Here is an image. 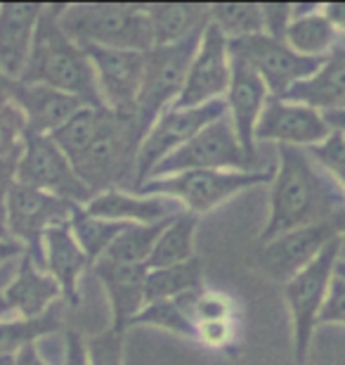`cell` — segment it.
<instances>
[{
    "mask_svg": "<svg viewBox=\"0 0 345 365\" xmlns=\"http://www.w3.org/2000/svg\"><path fill=\"white\" fill-rule=\"evenodd\" d=\"M322 10H324L329 21H331L334 29L341 34V38L345 41V3H329V5L322 7Z\"/></svg>",
    "mask_w": 345,
    "mask_h": 365,
    "instance_id": "obj_46",
    "label": "cell"
},
{
    "mask_svg": "<svg viewBox=\"0 0 345 365\" xmlns=\"http://www.w3.org/2000/svg\"><path fill=\"white\" fill-rule=\"evenodd\" d=\"M173 302L180 304V309L185 311V316L192 320L194 327L203 323H216V320L239 318V306L234 304V297L223 289H211L206 284L173 299Z\"/></svg>",
    "mask_w": 345,
    "mask_h": 365,
    "instance_id": "obj_32",
    "label": "cell"
},
{
    "mask_svg": "<svg viewBox=\"0 0 345 365\" xmlns=\"http://www.w3.org/2000/svg\"><path fill=\"white\" fill-rule=\"evenodd\" d=\"M232 60L251 67L270 93V98H286L291 88L310 78L324 60H310L286 46L284 41L267 34L248 36V38L227 41Z\"/></svg>",
    "mask_w": 345,
    "mask_h": 365,
    "instance_id": "obj_9",
    "label": "cell"
},
{
    "mask_svg": "<svg viewBox=\"0 0 345 365\" xmlns=\"http://www.w3.org/2000/svg\"><path fill=\"white\" fill-rule=\"evenodd\" d=\"M12 100L24 114L26 130L38 135H53L64 121H69L80 107H85V102L73 98V95H67L43 83L24 81L14 86Z\"/></svg>",
    "mask_w": 345,
    "mask_h": 365,
    "instance_id": "obj_23",
    "label": "cell"
},
{
    "mask_svg": "<svg viewBox=\"0 0 345 365\" xmlns=\"http://www.w3.org/2000/svg\"><path fill=\"white\" fill-rule=\"evenodd\" d=\"M168 223L128 225V228L116 237V242L109 247L107 254L100 261H112V264H126V266H147L154 245H156L159 235L164 232Z\"/></svg>",
    "mask_w": 345,
    "mask_h": 365,
    "instance_id": "obj_33",
    "label": "cell"
},
{
    "mask_svg": "<svg viewBox=\"0 0 345 365\" xmlns=\"http://www.w3.org/2000/svg\"><path fill=\"white\" fill-rule=\"evenodd\" d=\"M203 287V268L199 259L185 261L178 266L154 268L144 280V302H173L192 289Z\"/></svg>",
    "mask_w": 345,
    "mask_h": 365,
    "instance_id": "obj_29",
    "label": "cell"
},
{
    "mask_svg": "<svg viewBox=\"0 0 345 365\" xmlns=\"http://www.w3.org/2000/svg\"><path fill=\"white\" fill-rule=\"evenodd\" d=\"M341 250L343 237L331 240L310 266L284 284V299L293 323V351H296L298 365H305L307 354H310V341L314 337V327L319 325V313L331 292Z\"/></svg>",
    "mask_w": 345,
    "mask_h": 365,
    "instance_id": "obj_5",
    "label": "cell"
},
{
    "mask_svg": "<svg viewBox=\"0 0 345 365\" xmlns=\"http://www.w3.org/2000/svg\"><path fill=\"white\" fill-rule=\"evenodd\" d=\"M194 341L203 349H211V351H230L239 341V318L196 325Z\"/></svg>",
    "mask_w": 345,
    "mask_h": 365,
    "instance_id": "obj_39",
    "label": "cell"
},
{
    "mask_svg": "<svg viewBox=\"0 0 345 365\" xmlns=\"http://www.w3.org/2000/svg\"><path fill=\"white\" fill-rule=\"evenodd\" d=\"M64 302L53 306L46 316L24 320V318H5L0 320V356H12L28 344H36L38 339L48 337L53 332H60L64 327Z\"/></svg>",
    "mask_w": 345,
    "mask_h": 365,
    "instance_id": "obj_28",
    "label": "cell"
},
{
    "mask_svg": "<svg viewBox=\"0 0 345 365\" xmlns=\"http://www.w3.org/2000/svg\"><path fill=\"white\" fill-rule=\"evenodd\" d=\"M144 10L152 24L154 48L187 41L206 29L211 19V5H144Z\"/></svg>",
    "mask_w": 345,
    "mask_h": 365,
    "instance_id": "obj_26",
    "label": "cell"
},
{
    "mask_svg": "<svg viewBox=\"0 0 345 365\" xmlns=\"http://www.w3.org/2000/svg\"><path fill=\"white\" fill-rule=\"evenodd\" d=\"M319 325H343L345 327V277L336 273L331 292L319 313Z\"/></svg>",
    "mask_w": 345,
    "mask_h": 365,
    "instance_id": "obj_40",
    "label": "cell"
},
{
    "mask_svg": "<svg viewBox=\"0 0 345 365\" xmlns=\"http://www.w3.org/2000/svg\"><path fill=\"white\" fill-rule=\"evenodd\" d=\"M57 14H60V5H43L31 57L21 81L50 86L83 100L87 107H105L85 50L64 36Z\"/></svg>",
    "mask_w": 345,
    "mask_h": 365,
    "instance_id": "obj_2",
    "label": "cell"
},
{
    "mask_svg": "<svg viewBox=\"0 0 345 365\" xmlns=\"http://www.w3.org/2000/svg\"><path fill=\"white\" fill-rule=\"evenodd\" d=\"M87 214L109 218V221H119L126 225H156L168 223L185 209L175 200L159 195H142V192H128V190H107V192L95 195L90 202L83 207Z\"/></svg>",
    "mask_w": 345,
    "mask_h": 365,
    "instance_id": "obj_17",
    "label": "cell"
},
{
    "mask_svg": "<svg viewBox=\"0 0 345 365\" xmlns=\"http://www.w3.org/2000/svg\"><path fill=\"white\" fill-rule=\"evenodd\" d=\"M331 133L334 128L317 109L300 102L270 98L255 126V143L265 140L275 143L277 148L284 145V148L310 150L324 143Z\"/></svg>",
    "mask_w": 345,
    "mask_h": 365,
    "instance_id": "obj_16",
    "label": "cell"
},
{
    "mask_svg": "<svg viewBox=\"0 0 345 365\" xmlns=\"http://www.w3.org/2000/svg\"><path fill=\"white\" fill-rule=\"evenodd\" d=\"M232 81V55L227 48V38L218 26L208 24L196 48V55L185 78V86L173 102L175 109H194L208 102L225 100Z\"/></svg>",
    "mask_w": 345,
    "mask_h": 365,
    "instance_id": "obj_14",
    "label": "cell"
},
{
    "mask_svg": "<svg viewBox=\"0 0 345 365\" xmlns=\"http://www.w3.org/2000/svg\"><path fill=\"white\" fill-rule=\"evenodd\" d=\"M343 225L345 216L284 232V235H277L267 242H260L258 252H255V266L270 280L286 284L293 275L310 266L331 240L343 235Z\"/></svg>",
    "mask_w": 345,
    "mask_h": 365,
    "instance_id": "obj_13",
    "label": "cell"
},
{
    "mask_svg": "<svg viewBox=\"0 0 345 365\" xmlns=\"http://www.w3.org/2000/svg\"><path fill=\"white\" fill-rule=\"evenodd\" d=\"M0 294L5 297L12 316L24 320L46 316L53 306L64 302L60 284L43 271V266L28 252L21 254L17 271H14L12 280L5 284V289Z\"/></svg>",
    "mask_w": 345,
    "mask_h": 365,
    "instance_id": "obj_20",
    "label": "cell"
},
{
    "mask_svg": "<svg viewBox=\"0 0 345 365\" xmlns=\"http://www.w3.org/2000/svg\"><path fill=\"white\" fill-rule=\"evenodd\" d=\"M324 119L329 121V126L339 133H345V107L343 109H334V112H324Z\"/></svg>",
    "mask_w": 345,
    "mask_h": 365,
    "instance_id": "obj_47",
    "label": "cell"
},
{
    "mask_svg": "<svg viewBox=\"0 0 345 365\" xmlns=\"http://www.w3.org/2000/svg\"><path fill=\"white\" fill-rule=\"evenodd\" d=\"M227 114L225 100L208 102L203 107L194 109H175L168 107L156 121L152 123L149 130L144 133L142 143H139L137 159H135V190L152 178L154 169L171 157L175 150L189 143L192 138L208 126V123L218 121L220 116Z\"/></svg>",
    "mask_w": 345,
    "mask_h": 365,
    "instance_id": "obj_10",
    "label": "cell"
},
{
    "mask_svg": "<svg viewBox=\"0 0 345 365\" xmlns=\"http://www.w3.org/2000/svg\"><path fill=\"white\" fill-rule=\"evenodd\" d=\"M123 339L126 332L112 325L85 339L90 365H123Z\"/></svg>",
    "mask_w": 345,
    "mask_h": 365,
    "instance_id": "obj_37",
    "label": "cell"
},
{
    "mask_svg": "<svg viewBox=\"0 0 345 365\" xmlns=\"http://www.w3.org/2000/svg\"><path fill=\"white\" fill-rule=\"evenodd\" d=\"M255 166L258 162H253L244 152L230 116L225 114L199 130L192 140L175 150L171 157H166L154 169L152 178H166L185 171H260Z\"/></svg>",
    "mask_w": 345,
    "mask_h": 365,
    "instance_id": "obj_8",
    "label": "cell"
},
{
    "mask_svg": "<svg viewBox=\"0 0 345 365\" xmlns=\"http://www.w3.org/2000/svg\"><path fill=\"white\" fill-rule=\"evenodd\" d=\"M92 64L95 83L102 105L116 114H135L139 91L144 81L147 53L135 50L83 48Z\"/></svg>",
    "mask_w": 345,
    "mask_h": 365,
    "instance_id": "obj_15",
    "label": "cell"
},
{
    "mask_svg": "<svg viewBox=\"0 0 345 365\" xmlns=\"http://www.w3.org/2000/svg\"><path fill=\"white\" fill-rule=\"evenodd\" d=\"M341 48H343V50H345V43H341Z\"/></svg>",
    "mask_w": 345,
    "mask_h": 365,
    "instance_id": "obj_53",
    "label": "cell"
},
{
    "mask_svg": "<svg viewBox=\"0 0 345 365\" xmlns=\"http://www.w3.org/2000/svg\"><path fill=\"white\" fill-rule=\"evenodd\" d=\"M64 365H90L83 334L76 330L64 332Z\"/></svg>",
    "mask_w": 345,
    "mask_h": 365,
    "instance_id": "obj_43",
    "label": "cell"
},
{
    "mask_svg": "<svg viewBox=\"0 0 345 365\" xmlns=\"http://www.w3.org/2000/svg\"><path fill=\"white\" fill-rule=\"evenodd\" d=\"M76 207L78 204L14 182L5 207V232L38 261L43 235L55 225L69 223Z\"/></svg>",
    "mask_w": 345,
    "mask_h": 365,
    "instance_id": "obj_12",
    "label": "cell"
},
{
    "mask_svg": "<svg viewBox=\"0 0 345 365\" xmlns=\"http://www.w3.org/2000/svg\"><path fill=\"white\" fill-rule=\"evenodd\" d=\"M0 365H12V356H0Z\"/></svg>",
    "mask_w": 345,
    "mask_h": 365,
    "instance_id": "obj_50",
    "label": "cell"
},
{
    "mask_svg": "<svg viewBox=\"0 0 345 365\" xmlns=\"http://www.w3.org/2000/svg\"><path fill=\"white\" fill-rule=\"evenodd\" d=\"M343 250H341V261H345V225H343Z\"/></svg>",
    "mask_w": 345,
    "mask_h": 365,
    "instance_id": "obj_52",
    "label": "cell"
},
{
    "mask_svg": "<svg viewBox=\"0 0 345 365\" xmlns=\"http://www.w3.org/2000/svg\"><path fill=\"white\" fill-rule=\"evenodd\" d=\"M336 273L345 277V261H339V268H336Z\"/></svg>",
    "mask_w": 345,
    "mask_h": 365,
    "instance_id": "obj_51",
    "label": "cell"
},
{
    "mask_svg": "<svg viewBox=\"0 0 345 365\" xmlns=\"http://www.w3.org/2000/svg\"><path fill=\"white\" fill-rule=\"evenodd\" d=\"M322 7L317 3L293 5V19L284 34L286 46L310 60H327L345 43Z\"/></svg>",
    "mask_w": 345,
    "mask_h": 365,
    "instance_id": "obj_24",
    "label": "cell"
},
{
    "mask_svg": "<svg viewBox=\"0 0 345 365\" xmlns=\"http://www.w3.org/2000/svg\"><path fill=\"white\" fill-rule=\"evenodd\" d=\"M282 100L300 102L317 112H334L345 107V50L339 48L334 55H329L322 67L310 78L300 81L296 88Z\"/></svg>",
    "mask_w": 345,
    "mask_h": 365,
    "instance_id": "obj_25",
    "label": "cell"
},
{
    "mask_svg": "<svg viewBox=\"0 0 345 365\" xmlns=\"http://www.w3.org/2000/svg\"><path fill=\"white\" fill-rule=\"evenodd\" d=\"M12 313H10V306H7V302H5V297L0 294V320H5V318H10Z\"/></svg>",
    "mask_w": 345,
    "mask_h": 365,
    "instance_id": "obj_49",
    "label": "cell"
},
{
    "mask_svg": "<svg viewBox=\"0 0 345 365\" xmlns=\"http://www.w3.org/2000/svg\"><path fill=\"white\" fill-rule=\"evenodd\" d=\"M211 24L220 29L227 41L248 38V36L265 34L262 5H211Z\"/></svg>",
    "mask_w": 345,
    "mask_h": 365,
    "instance_id": "obj_34",
    "label": "cell"
},
{
    "mask_svg": "<svg viewBox=\"0 0 345 365\" xmlns=\"http://www.w3.org/2000/svg\"><path fill=\"white\" fill-rule=\"evenodd\" d=\"M90 271L105 287L109 309H112V327L126 332L139 311L144 309V280L149 268L147 266H126L112 261H97Z\"/></svg>",
    "mask_w": 345,
    "mask_h": 365,
    "instance_id": "obj_22",
    "label": "cell"
},
{
    "mask_svg": "<svg viewBox=\"0 0 345 365\" xmlns=\"http://www.w3.org/2000/svg\"><path fill=\"white\" fill-rule=\"evenodd\" d=\"M26 135V119L21 109L12 102L0 107V159L17 157Z\"/></svg>",
    "mask_w": 345,
    "mask_h": 365,
    "instance_id": "obj_38",
    "label": "cell"
},
{
    "mask_svg": "<svg viewBox=\"0 0 345 365\" xmlns=\"http://www.w3.org/2000/svg\"><path fill=\"white\" fill-rule=\"evenodd\" d=\"M69 228L92 268L105 257L107 250L116 242V237H119L128 225L119 221H109V218L92 216V214H87L83 207H76L69 221Z\"/></svg>",
    "mask_w": 345,
    "mask_h": 365,
    "instance_id": "obj_30",
    "label": "cell"
},
{
    "mask_svg": "<svg viewBox=\"0 0 345 365\" xmlns=\"http://www.w3.org/2000/svg\"><path fill=\"white\" fill-rule=\"evenodd\" d=\"M17 182L78 204V207H85L95 197L85 182L78 178L67 155L50 140V135L28 133V130L19 152Z\"/></svg>",
    "mask_w": 345,
    "mask_h": 365,
    "instance_id": "obj_11",
    "label": "cell"
},
{
    "mask_svg": "<svg viewBox=\"0 0 345 365\" xmlns=\"http://www.w3.org/2000/svg\"><path fill=\"white\" fill-rule=\"evenodd\" d=\"M43 5H0V74L19 83L26 74Z\"/></svg>",
    "mask_w": 345,
    "mask_h": 365,
    "instance_id": "obj_19",
    "label": "cell"
},
{
    "mask_svg": "<svg viewBox=\"0 0 345 365\" xmlns=\"http://www.w3.org/2000/svg\"><path fill=\"white\" fill-rule=\"evenodd\" d=\"M341 216H345V197L339 185L314 164L310 152L284 145L277 148L270 216L260 232V242Z\"/></svg>",
    "mask_w": 345,
    "mask_h": 365,
    "instance_id": "obj_1",
    "label": "cell"
},
{
    "mask_svg": "<svg viewBox=\"0 0 345 365\" xmlns=\"http://www.w3.org/2000/svg\"><path fill=\"white\" fill-rule=\"evenodd\" d=\"M196 223H199V216L189 214V211L180 214L178 218H173L164 228V232L159 235L156 245H154L152 257L147 261V268L154 271V268H168V266H178V264H185V261H192Z\"/></svg>",
    "mask_w": 345,
    "mask_h": 365,
    "instance_id": "obj_27",
    "label": "cell"
},
{
    "mask_svg": "<svg viewBox=\"0 0 345 365\" xmlns=\"http://www.w3.org/2000/svg\"><path fill=\"white\" fill-rule=\"evenodd\" d=\"M262 19H265V34L284 41L286 29L293 19V5H262Z\"/></svg>",
    "mask_w": 345,
    "mask_h": 365,
    "instance_id": "obj_41",
    "label": "cell"
},
{
    "mask_svg": "<svg viewBox=\"0 0 345 365\" xmlns=\"http://www.w3.org/2000/svg\"><path fill=\"white\" fill-rule=\"evenodd\" d=\"M270 171H185L166 178H152L142 182L135 192L159 195L175 200L182 209L194 216H203L218 209L232 197L241 195L262 182H270Z\"/></svg>",
    "mask_w": 345,
    "mask_h": 365,
    "instance_id": "obj_6",
    "label": "cell"
},
{
    "mask_svg": "<svg viewBox=\"0 0 345 365\" xmlns=\"http://www.w3.org/2000/svg\"><path fill=\"white\" fill-rule=\"evenodd\" d=\"M144 128L135 114H116L107 109L100 135L80 159L73 162L78 178L92 195L121 185L135 187V159Z\"/></svg>",
    "mask_w": 345,
    "mask_h": 365,
    "instance_id": "obj_4",
    "label": "cell"
},
{
    "mask_svg": "<svg viewBox=\"0 0 345 365\" xmlns=\"http://www.w3.org/2000/svg\"><path fill=\"white\" fill-rule=\"evenodd\" d=\"M267 100L270 93L258 74L251 67H246L244 62L232 60V81L230 91L225 95L227 116H230L234 133L239 138V145L253 162H258L255 159V126H258Z\"/></svg>",
    "mask_w": 345,
    "mask_h": 365,
    "instance_id": "obj_18",
    "label": "cell"
},
{
    "mask_svg": "<svg viewBox=\"0 0 345 365\" xmlns=\"http://www.w3.org/2000/svg\"><path fill=\"white\" fill-rule=\"evenodd\" d=\"M64 36L78 48L135 50L154 48L152 24L144 5H60L57 14Z\"/></svg>",
    "mask_w": 345,
    "mask_h": 365,
    "instance_id": "obj_3",
    "label": "cell"
},
{
    "mask_svg": "<svg viewBox=\"0 0 345 365\" xmlns=\"http://www.w3.org/2000/svg\"><path fill=\"white\" fill-rule=\"evenodd\" d=\"M14 86H17V83L0 74V107L7 105V102H12V98H14Z\"/></svg>",
    "mask_w": 345,
    "mask_h": 365,
    "instance_id": "obj_48",
    "label": "cell"
},
{
    "mask_svg": "<svg viewBox=\"0 0 345 365\" xmlns=\"http://www.w3.org/2000/svg\"><path fill=\"white\" fill-rule=\"evenodd\" d=\"M201 36L203 29L199 34L189 36L187 41L173 43V46H156L147 53L144 81L135 107V116L139 126L144 128V133L178 100L182 86H185V78L189 74V67H192L196 48H199Z\"/></svg>",
    "mask_w": 345,
    "mask_h": 365,
    "instance_id": "obj_7",
    "label": "cell"
},
{
    "mask_svg": "<svg viewBox=\"0 0 345 365\" xmlns=\"http://www.w3.org/2000/svg\"><path fill=\"white\" fill-rule=\"evenodd\" d=\"M24 252L26 250L17 242V240L0 235V268H3L5 264H10L12 259H21V254Z\"/></svg>",
    "mask_w": 345,
    "mask_h": 365,
    "instance_id": "obj_44",
    "label": "cell"
},
{
    "mask_svg": "<svg viewBox=\"0 0 345 365\" xmlns=\"http://www.w3.org/2000/svg\"><path fill=\"white\" fill-rule=\"evenodd\" d=\"M12 365H50V363L41 356L38 346H36V344H28V346L19 349V351L14 354Z\"/></svg>",
    "mask_w": 345,
    "mask_h": 365,
    "instance_id": "obj_45",
    "label": "cell"
},
{
    "mask_svg": "<svg viewBox=\"0 0 345 365\" xmlns=\"http://www.w3.org/2000/svg\"><path fill=\"white\" fill-rule=\"evenodd\" d=\"M149 325V327H159V330H166L171 334H178V337L192 339L194 341V325L192 320L185 316V311L180 309L178 302H154L147 304L142 311L137 313L133 325Z\"/></svg>",
    "mask_w": 345,
    "mask_h": 365,
    "instance_id": "obj_35",
    "label": "cell"
},
{
    "mask_svg": "<svg viewBox=\"0 0 345 365\" xmlns=\"http://www.w3.org/2000/svg\"><path fill=\"white\" fill-rule=\"evenodd\" d=\"M107 107H80L69 121H64L60 128L50 135L57 148H60L67 159L73 164L87 152V148L100 135L102 123H105Z\"/></svg>",
    "mask_w": 345,
    "mask_h": 365,
    "instance_id": "obj_31",
    "label": "cell"
},
{
    "mask_svg": "<svg viewBox=\"0 0 345 365\" xmlns=\"http://www.w3.org/2000/svg\"><path fill=\"white\" fill-rule=\"evenodd\" d=\"M38 264L43 266V271L60 284L64 304L76 306L80 302V277L90 268V261L85 259L76 237L71 235L69 223L55 225V228H50L43 235Z\"/></svg>",
    "mask_w": 345,
    "mask_h": 365,
    "instance_id": "obj_21",
    "label": "cell"
},
{
    "mask_svg": "<svg viewBox=\"0 0 345 365\" xmlns=\"http://www.w3.org/2000/svg\"><path fill=\"white\" fill-rule=\"evenodd\" d=\"M17 157H7L0 159V228H5V207H7V197H10V190L17 182Z\"/></svg>",
    "mask_w": 345,
    "mask_h": 365,
    "instance_id": "obj_42",
    "label": "cell"
},
{
    "mask_svg": "<svg viewBox=\"0 0 345 365\" xmlns=\"http://www.w3.org/2000/svg\"><path fill=\"white\" fill-rule=\"evenodd\" d=\"M307 152L314 159V164L339 185V190L345 197V133L334 130L324 143L314 145Z\"/></svg>",
    "mask_w": 345,
    "mask_h": 365,
    "instance_id": "obj_36",
    "label": "cell"
}]
</instances>
